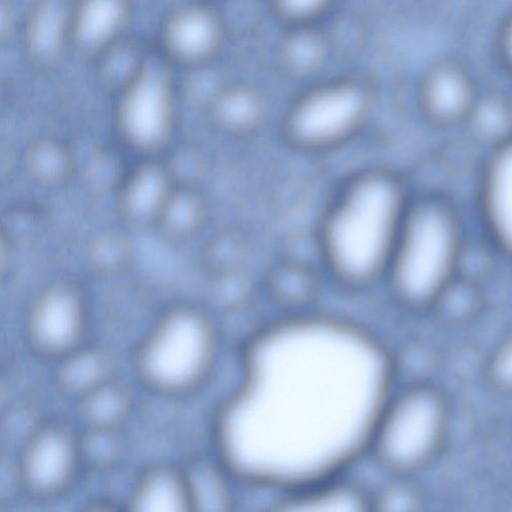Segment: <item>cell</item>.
Wrapping results in <instances>:
<instances>
[{
    "instance_id": "1",
    "label": "cell",
    "mask_w": 512,
    "mask_h": 512,
    "mask_svg": "<svg viewBox=\"0 0 512 512\" xmlns=\"http://www.w3.org/2000/svg\"><path fill=\"white\" fill-rule=\"evenodd\" d=\"M392 373L354 327L316 318L271 327L249 344L243 383L219 413V450L233 457L224 465L260 450L242 477L252 469L250 481L288 491L339 475L366 450Z\"/></svg>"
},
{
    "instance_id": "2",
    "label": "cell",
    "mask_w": 512,
    "mask_h": 512,
    "mask_svg": "<svg viewBox=\"0 0 512 512\" xmlns=\"http://www.w3.org/2000/svg\"><path fill=\"white\" fill-rule=\"evenodd\" d=\"M410 200L387 174L354 181L328 214L324 253L334 276L350 287H363L387 273Z\"/></svg>"
},
{
    "instance_id": "3",
    "label": "cell",
    "mask_w": 512,
    "mask_h": 512,
    "mask_svg": "<svg viewBox=\"0 0 512 512\" xmlns=\"http://www.w3.org/2000/svg\"><path fill=\"white\" fill-rule=\"evenodd\" d=\"M465 245L462 218L448 198L410 200L387 270L396 299L411 309L434 307L459 275Z\"/></svg>"
},
{
    "instance_id": "4",
    "label": "cell",
    "mask_w": 512,
    "mask_h": 512,
    "mask_svg": "<svg viewBox=\"0 0 512 512\" xmlns=\"http://www.w3.org/2000/svg\"><path fill=\"white\" fill-rule=\"evenodd\" d=\"M448 426L444 395L428 384L409 385L381 405L366 450L389 475L412 476L437 458Z\"/></svg>"
},
{
    "instance_id": "5",
    "label": "cell",
    "mask_w": 512,
    "mask_h": 512,
    "mask_svg": "<svg viewBox=\"0 0 512 512\" xmlns=\"http://www.w3.org/2000/svg\"><path fill=\"white\" fill-rule=\"evenodd\" d=\"M217 337L210 321L193 310H176L151 329L137 354V369L151 388L179 394L197 386L210 371Z\"/></svg>"
},
{
    "instance_id": "6",
    "label": "cell",
    "mask_w": 512,
    "mask_h": 512,
    "mask_svg": "<svg viewBox=\"0 0 512 512\" xmlns=\"http://www.w3.org/2000/svg\"><path fill=\"white\" fill-rule=\"evenodd\" d=\"M374 88L361 76H343L314 85L291 106L286 127L306 147L334 144L351 134L368 115Z\"/></svg>"
},
{
    "instance_id": "7",
    "label": "cell",
    "mask_w": 512,
    "mask_h": 512,
    "mask_svg": "<svg viewBox=\"0 0 512 512\" xmlns=\"http://www.w3.org/2000/svg\"><path fill=\"white\" fill-rule=\"evenodd\" d=\"M477 197L481 223L491 245L512 261V138L488 151Z\"/></svg>"
},
{
    "instance_id": "8",
    "label": "cell",
    "mask_w": 512,
    "mask_h": 512,
    "mask_svg": "<svg viewBox=\"0 0 512 512\" xmlns=\"http://www.w3.org/2000/svg\"><path fill=\"white\" fill-rule=\"evenodd\" d=\"M77 446L68 432L46 428L27 445L21 464L22 480L36 495H52L63 489L76 468Z\"/></svg>"
},
{
    "instance_id": "9",
    "label": "cell",
    "mask_w": 512,
    "mask_h": 512,
    "mask_svg": "<svg viewBox=\"0 0 512 512\" xmlns=\"http://www.w3.org/2000/svg\"><path fill=\"white\" fill-rule=\"evenodd\" d=\"M419 95L427 120L442 129L464 124L479 96L470 75L452 63L430 68L421 81Z\"/></svg>"
},
{
    "instance_id": "10",
    "label": "cell",
    "mask_w": 512,
    "mask_h": 512,
    "mask_svg": "<svg viewBox=\"0 0 512 512\" xmlns=\"http://www.w3.org/2000/svg\"><path fill=\"white\" fill-rule=\"evenodd\" d=\"M84 329L83 311L69 292L46 294L34 307L28 324L34 345L47 353L69 352Z\"/></svg>"
},
{
    "instance_id": "11",
    "label": "cell",
    "mask_w": 512,
    "mask_h": 512,
    "mask_svg": "<svg viewBox=\"0 0 512 512\" xmlns=\"http://www.w3.org/2000/svg\"><path fill=\"white\" fill-rule=\"evenodd\" d=\"M169 108L167 78L155 64L146 65L128 90L124 117L130 132L144 142L157 139Z\"/></svg>"
},
{
    "instance_id": "12",
    "label": "cell",
    "mask_w": 512,
    "mask_h": 512,
    "mask_svg": "<svg viewBox=\"0 0 512 512\" xmlns=\"http://www.w3.org/2000/svg\"><path fill=\"white\" fill-rule=\"evenodd\" d=\"M277 510L293 512H367L370 491L339 475L288 491Z\"/></svg>"
},
{
    "instance_id": "13",
    "label": "cell",
    "mask_w": 512,
    "mask_h": 512,
    "mask_svg": "<svg viewBox=\"0 0 512 512\" xmlns=\"http://www.w3.org/2000/svg\"><path fill=\"white\" fill-rule=\"evenodd\" d=\"M224 38L219 15L207 7H191L174 16L166 29L169 49L179 57L200 61L215 54Z\"/></svg>"
},
{
    "instance_id": "14",
    "label": "cell",
    "mask_w": 512,
    "mask_h": 512,
    "mask_svg": "<svg viewBox=\"0 0 512 512\" xmlns=\"http://www.w3.org/2000/svg\"><path fill=\"white\" fill-rule=\"evenodd\" d=\"M138 511H185L192 509L184 475L159 467L148 472L131 496Z\"/></svg>"
},
{
    "instance_id": "15",
    "label": "cell",
    "mask_w": 512,
    "mask_h": 512,
    "mask_svg": "<svg viewBox=\"0 0 512 512\" xmlns=\"http://www.w3.org/2000/svg\"><path fill=\"white\" fill-rule=\"evenodd\" d=\"M278 51L280 66L294 75L320 70L329 56V40L320 25L286 28Z\"/></svg>"
},
{
    "instance_id": "16",
    "label": "cell",
    "mask_w": 512,
    "mask_h": 512,
    "mask_svg": "<svg viewBox=\"0 0 512 512\" xmlns=\"http://www.w3.org/2000/svg\"><path fill=\"white\" fill-rule=\"evenodd\" d=\"M464 125L474 140L489 150L512 138V113L508 97L486 94L477 97Z\"/></svg>"
},
{
    "instance_id": "17",
    "label": "cell",
    "mask_w": 512,
    "mask_h": 512,
    "mask_svg": "<svg viewBox=\"0 0 512 512\" xmlns=\"http://www.w3.org/2000/svg\"><path fill=\"white\" fill-rule=\"evenodd\" d=\"M123 0H83L76 13L74 33L85 47H98L108 42L123 24Z\"/></svg>"
},
{
    "instance_id": "18",
    "label": "cell",
    "mask_w": 512,
    "mask_h": 512,
    "mask_svg": "<svg viewBox=\"0 0 512 512\" xmlns=\"http://www.w3.org/2000/svg\"><path fill=\"white\" fill-rule=\"evenodd\" d=\"M191 508L201 510H224L230 504L229 490L219 472L210 464L200 462L184 475Z\"/></svg>"
},
{
    "instance_id": "19",
    "label": "cell",
    "mask_w": 512,
    "mask_h": 512,
    "mask_svg": "<svg viewBox=\"0 0 512 512\" xmlns=\"http://www.w3.org/2000/svg\"><path fill=\"white\" fill-rule=\"evenodd\" d=\"M391 479L370 491V511L373 512H415L423 505L419 487L410 480L411 476L390 475Z\"/></svg>"
},
{
    "instance_id": "20",
    "label": "cell",
    "mask_w": 512,
    "mask_h": 512,
    "mask_svg": "<svg viewBox=\"0 0 512 512\" xmlns=\"http://www.w3.org/2000/svg\"><path fill=\"white\" fill-rule=\"evenodd\" d=\"M64 12L58 2H48L37 12L29 30L30 48L37 56H52L59 48Z\"/></svg>"
},
{
    "instance_id": "21",
    "label": "cell",
    "mask_w": 512,
    "mask_h": 512,
    "mask_svg": "<svg viewBox=\"0 0 512 512\" xmlns=\"http://www.w3.org/2000/svg\"><path fill=\"white\" fill-rule=\"evenodd\" d=\"M339 0H268L273 16L285 28L321 25Z\"/></svg>"
},
{
    "instance_id": "22",
    "label": "cell",
    "mask_w": 512,
    "mask_h": 512,
    "mask_svg": "<svg viewBox=\"0 0 512 512\" xmlns=\"http://www.w3.org/2000/svg\"><path fill=\"white\" fill-rule=\"evenodd\" d=\"M488 384L503 393H512V330L496 346L485 366Z\"/></svg>"
},
{
    "instance_id": "23",
    "label": "cell",
    "mask_w": 512,
    "mask_h": 512,
    "mask_svg": "<svg viewBox=\"0 0 512 512\" xmlns=\"http://www.w3.org/2000/svg\"><path fill=\"white\" fill-rule=\"evenodd\" d=\"M500 54L512 71V16L505 23L499 37Z\"/></svg>"
},
{
    "instance_id": "24",
    "label": "cell",
    "mask_w": 512,
    "mask_h": 512,
    "mask_svg": "<svg viewBox=\"0 0 512 512\" xmlns=\"http://www.w3.org/2000/svg\"><path fill=\"white\" fill-rule=\"evenodd\" d=\"M508 99H509V104H510L511 113H512V94L510 96H508Z\"/></svg>"
}]
</instances>
